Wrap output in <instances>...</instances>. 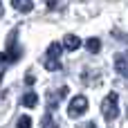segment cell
<instances>
[{"label":"cell","instance_id":"13","mask_svg":"<svg viewBox=\"0 0 128 128\" xmlns=\"http://www.w3.org/2000/svg\"><path fill=\"white\" fill-rule=\"evenodd\" d=\"M79 128H97V124H94V122H90V124H81Z\"/></svg>","mask_w":128,"mask_h":128},{"label":"cell","instance_id":"2","mask_svg":"<svg viewBox=\"0 0 128 128\" xmlns=\"http://www.w3.org/2000/svg\"><path fill=\"white\" fill-rule=\"evenodd\" d=\"M86 110H88V99H86L83 94L74 97V99L70 101V106H68V115H70V117H81Z\"/></svg>","mask_w":128,"mask_h":128},{"label":"cell","instance_id":"8","mask_svg":"<svg viewBox=\"0 0 128 128\" xmlns=\"http://www.w3.org/2000/svg\"><path fill=\"white\" fill-rule=\"evenodd\" d=\"M86 47H88V52L99 54V50H101V40H99V38H88V40H86Z\"/></svg>","mask_w":128,"mask_h":128},{"label":"cell","instance_id":"1","mask_svg":"<svg viewBox=\"0 0 128 128\" xmlns=\"http://www.w3.org/2000/svg\"><path fill=\"white\" fill-rule=\"evenodd\" d=\"M101 112L106 119H115L119 115V106H117V92H110L104 101H101Z\"/></svg>","mask_w":128,"mask_h":128},{"label":"cell","instance_id":"3","mask_svg":"<svg viewBox=\"0 0 128 128\" xmlns=\"http://www.w3.org/2000/svg\"><path fill=\"white\" fill-rule=\"evenodd\" d=\"M115 70H117L122 76H128V52L115 56Z\"/></svg>","mask_w":128,"mask_h":128},{"label":"cell","instance_id":"6","mask_svg":"<svg viewBox=\"0 0 128 128\" xmlns=\"http://www.w3.org/2000/svg\"><path fill=\"white\" fill-rule=\"evenodd\" d=\"M25 108H36V104H38V94L36 92H27L25 97H22V101H20Z\"/></svg>","mask_w":128,"mask_h":128},{"label":"cell","instance_id":"7","mask_svg":"<svg viewBox=\"0 0 128 128\" xmlns=\"http://www.w3.org/2000/svg\"><path fill=\"white\" fill-rule=\"evenodd\" d=\"M63 50H65L63 45H58V43H52V45L47 47V58H58Z\"/></svg>","mask_w":128,"mask_h":128},{"label":"cell","instance_id":"14","mask_svg":"<svg viewBox=\"0 0 128 128\" xmlns=\"http://www.w3.org/2000/svg\"><path fill=\"white\" fill-rule=\"evenodd\" d=\"M25 83H27V86H32V83H34V76H32V74H27V76H25Z\"/></svg>","mask_w":128,"mask_h":128},{"label":"cell","instance_id":"12","mask_svg":"<svg viewBox=\"0 0 128 128\" xmlns=\"http://www.w3.org/2000/svg\"><path fill=\"white\" fill-rule=\"evenodd\" d=\"M45 68H47L50 72H52V70H61V63H58L56 58H47V61H45Z\"/></svg>","mask_w":128,"mask_h":128},{"label":"cell","instance_id":"10","mask_svg":"<svg viewBox=\"0 0 128 128\" xmlns=\"http://www.w3.org/2000/svg\"><path fill=\"white\" fill-rule=\"evenodd\" d=\"M65 94H68V88H61V94H58V97H65ZM56 106H58L56 97H54V94H50V110H52V108L56 110Z\"/></svg>","mask_w":128,"mask_h":128},{"label":"cell","instance_id":"11","mask_svg":"<svg viewBox=\"0 0 128 128\" xmlns=\"http://www.w3.org/2000/svg\"><path fill=\"white\" fill-rule=\"evenodd\" d=\"M18 128H32V117H27V115H22V117H18Z\"/></svg>","mask_w":128,"mask_h":128},{"label":"cell","instance_id":"4","mask_svg":"<svg viewBox=\"0 0 128 128\" xmlns=\"http://www.w3.org/2000/svg\"><path fill=\"white\" fill-rule=\"evenodd\" d=\"M63 47H65L68 52H74V50L81 47V38L74 36V34H65V38H63Z\"/></svg>","mask_w":128,"mask_h":128},{"label":"cell","instance_id":"9","mask_svg":"<svg viewBox=\"0 0 128 128\" xmlns=\"http://www.w3.org/2000/svg\"><path fill=\"white\" fill-rule=\"evenodd\" d=\"M40 128H58V126H56V122L52 119V115L47 112V115L43 117V124H40Z\"/></svg>","mask_w":128,"mask_h":128},{"label":"cell","instance_id":"5","mask_svg":"<svg viewBox=\"0 0 128 128\" xmlns=\"http://www.w3.org/2000/svg\"><path fill=\"white\" fill-rule=\"evenodd\" d=\"M11 4H14L18 11H22V14H29V11H32V7H34V2H32V0H11Z\"/></svg>","mask_w":128,"mask_h":128}]
</instances>
